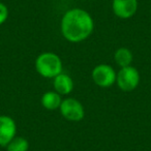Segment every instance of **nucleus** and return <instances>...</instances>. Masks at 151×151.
<instances>
[{"instance_id": "nucleus-10", "label": "nucleus", "mask_w": 151, "mask_h": 151, "mask_svg": "<svg viewBox=\"0 0 151 151\" xmlns=\"http://www.w3.org/2000/svg\"><path fill=\"white\" fill-rule=\"evenodd\" d=\"M114 59L115 62L119 65L120 67H126L132 65L134 55L132 51L127 48H119L114 54Z\"/></svg>"}, {"instance_id": "nucleus-4", "label": "nucleus", "mask_w": 151, "mask_h": 151, "mask_svg": "<svg viewBox=\"0 0 151 151\" xmlns=\"http://www.w3.org/2000/svg\"><path fill=\"white\" fill-rule=\"evenodd\" d=\"M92 80L97 86L108 88L116 83L117 73L109 64H99L92 70Z\"/></svg>"}, {"instance_id": "nucleus-12", "label": "nucleus", "mask_w": 151, "mask_h": 151, "mask_svg": "<svg viewBox=\"0 0 151 151\" xmlns=\"http://www.w3.org/2000/svg\"><path fill=\"white\" fill-rule=\"evenodd\" d=\"M9 18V9L4 3L0 2V25L5 23Z\"/></svg>"}, {"instance_id": "nucleus-7", "label": "nucleus", "mask_w": 151, "mask_h": 151, "mask_svg": "<svg viewBox=\"0 0 151 151\" xmlns=\"http://www.w3.org/2000/svg\"><path fill=\"white\" fill-rule=\"evenodd\" d=\"M112 9L116 17L120 19H129L138 9V0H113Z\"/></svg>"}, {"instance_id": "nucleus-9", "label": "nucleus", "mask_w": 151, "mask_h": 151, "mask_svg": "<svg viewBox=\"0 0 151 151\" xmlns=\"http://www.w3.org/2000/svg\"><path fill=\"white\" fill-rule=\"evenodd\" d=\"M40 101L45 109L49 111H54L60 108L62 99H61V95L56 91H47L42 94Z\"/></svg>"}, {"instance_id": "nucleus-3", "label": "nucleus", "mask_w": 151, "mask_h": 151, "mask_svg": "<svg viewBox=\"0 0 151 151\" xmlns=\"http://www.w3.org/2000/svg\"><path fill=\"white\" fill-rule=\"evenodd\" d=\"M117 85L122 91L129 92L132 91L139 86L140 83V73L136 67L126 66L121 67L117 73V79H116Z\"/></svg>"}, {"instance_id": "nucleus-11", "label": "nucleus", "mask_w": 151, "mask_h": 151, "mask_svg": "<svg viewBox=\"0 0 151 151\" xmlns=\"http://www.w3.org/2000/svg\"><path fill=\"white\" fill-rule=\"evenodd\" d=\"M29 143L23 137H15L6 146L7 151H28Z\"/></svg>"}, {"instance_id": "nucleus-8", "label": "nucleus", "mask_w": 151, "mask_h": 151, "mask_svg": "<svg viewBox=\"0 0 151 151\" xmlns=\"http://www.w3.org/2000/svg\"><path fill=\"white\" fill-rule=\"evenodd\" d=\"M54 88L60 95L69 94L73 90V81L66 73H59L54 78Z\"/></svg>"}, {"instance_id": "nucleus-1", "label": "nucleus", "mask_w": 151, "mask_h": 151, "mask_svg": "<svg viewBox=\"0 0 151 151\" xmlns=\"http://www.w3.org/2000/svg\"><path fill=\"white\" fill-rule=\"evenodd\" d=\"M94 22L90 14L82 9H71L63 15L61 33L70 42H80L92 34Z\"/></svg>"}, {"instance_id": "nucleus-5", "label": "nucleus", "mask_w": 151, "mask_h": 151, "mask_svg": "<svg viewBox=\"0 0 151 151\" xmlns=\"http://www.w3.org/2000/svg\"><path fill=\"white\" fill-rule=\"evenodd\" d=\"M61 115L69 121H81L85 116V110L83 105L78 99L68 97L62 101L60 105Z\"/></svg>"}, {"instance_id": "nucleus-6", "label": "nucleus", "mask_w": 151, "mask_h": 151, "mask_svg": "<svg viewBox=\"0 0 151 151\" xmlns=\"http://www.w3.org/2000/svg\"><path fill=\"white\" fill-rule=\"evenodd\" d=\"M16 134L17 125L15 120L7 115H0V146L6 147Z\"/></svg>"}, {"instance_id": "nucleus-2", "label": "nucleus", "mask_w": 151, "mask_h": 151, "mask_svg": "<svg viewBox=\"0 0 151 151\" xmlns=\"http://www.w3.org/2000/svg\"><path fill=\"white\" fill-rule=\"evenodd\" d=\"M35 68L44 78L54 79L56 76L62 73V61L55 53L44 52L36 58Z\"/></svg>"}]
</instances>
